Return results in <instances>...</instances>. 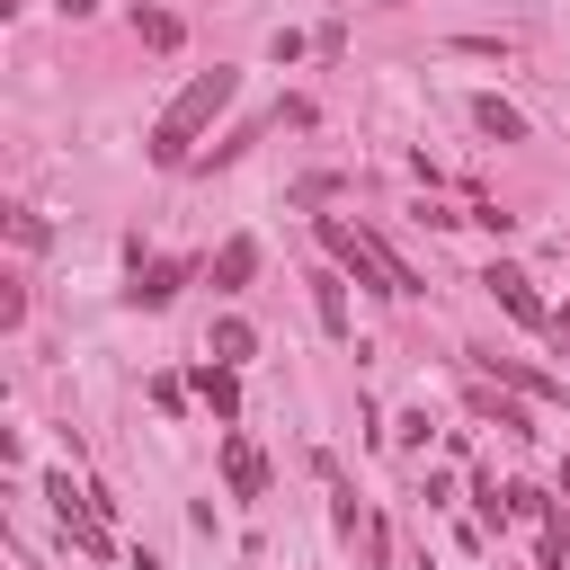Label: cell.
Segmentation results:
<instances>
[{"instance_id":"30bf717a","label":"cell","mask_w":570,"mask_h":570,"mask_svg":"<svg viewBox=\"0 0 570 570\" xmlns=\"http://www.w3.org/2000/svg\"><path fill=\"white\" fill-rule=\"evenodd\" d=\"M472 116H481V134H499V142H525V116H517L508 98H472Z\"/></svg>"},{"instance_id":"8fae6325","label":"cell","mask_w":570,"mask_h":570,"mask_svg":"<svg viewBox=\"0 0 570 570\" xmlns=\"http://www.w3.org/2000/svg\"><path fill=\"white\" fill-rule=\"evenodd\" d=\"M249 347H258V330H249V321H214V356H223V365H240Z\"/></svg>"},{"instance_id":"3957f363","label":"cell","mask_w":570,"mask_h":570,"mask_svg":"<svg viewBox=\"0 0 570 570\" xmlns=\"http://www.w3.org/2000/svg\"><path fill=\"white\" fill-rule=\"evenodd\" d=\"M481 285L499 294V312H508V321H525V330H552V312H543V294L525 285V267H508V258H490V267H481Z\"/></svg>"},{"instance_id":"7c38bea8","label":"cell","mask_w":570,"mask_h":570,"mask_svg":"<svg viewBox=\"0 0 570 570\" xmlns=\"http://www.w3.org/2000/svg\"><path fill=\"white\" fill-rule=\"evenodd\" d=\"M481 419H499V428H508V436H534V419H525V410H517V401H499V392H481Z\"/></svg>"},{"instance_id":"9a60e30c","label":"cell","mask_w":570,"mask_h":570,"mask_svg":"<svg viewBox=\"0 0 570 570\" xmlns=\"http://www.w3.org/2000/svg\"><path fill=\"white\" fill-rule=\"evenodd\" d=\"M552 330H570V312H561V321H552Z\"/></svg>"},{"instance_id":"e0dca14e","label":"cell","mask_w":570,"mask_h":570,"mask_svg":"<svg viewBox=\"0 0 570 570\" xmlns=\"http://www.w3.org/2000/svg\"><path fill=\"white\" fill-rule=\"evenodd\" d=\"M134 9H142V0H134Z\"/></svg>"},{"instance_id":"9c48e42d","label":"cell","mask_w":570,"mask_h":570,"mask_svg":"<svg viewBox=\"0 0 570 570\" xmlns=\"http://www.w3.org/2000/svg\"><path fill=\"white\" fill-rule=\"evenodd\" d=\"M312 312H321V330H330V338H347V285H338L330 267L312 276Z\"/></svg>"},{"instance_id":"ba28073f","label":"cell","mask_w":570,"mask_h":570,"mask_svg":"<svg viewBox=\"0 0 570 570\" xmlns=\"http://www.w3.org/2000/svg\"><path fill=\"white\" fill-rule=\"evenodd\" d=\"M196 392H205V410H214V419H223V428H232V419H240V383H232V365H223V356H214V365H205V374H196Z\"/></svg>"},{"instance_id":"5b68a950","label":"cell","mask_w":570,"mask_h":570,"mask_svg":"<svg viewBox=\"0 0 570 570\" xmlns=\"http://www.w3.org/2000/svg\"><path fill=\"white\" fill-rule=\"evenodd\" d=\"M249 276H258V240L240 232V240H223V249H214V294H240Z\"/></svg>"},{"instance_id":"5bb4252c","label":"cell","mask_w":570,"mask_h":570,"mask_svg":"<svg viewBox=\"0 0 570 570\" xmlns=\"http://www.w3.org/2000/svg\"><path fill=\"white\" fill-rule=\"evenodd\" d=\"M134 27H142V45H178V18H160V9H134Z\"/></svg>"},{"instance_id":"277c9868","label":"cell","mask_w":570,"mask_h":570,"mask_svg":"<svg viewBox=\"0 0 570 570\" xmlns=\"http://www.w3.org/2000/svg\"><path fill=\"white\" fill-rule=\"evenodd\" d=\"M223 481H232V499H258L267 490V463H258L249 436H223Z\"/></svg>"},{"instance_id":"52a82bcc","label":"cell","mask_w":570,"mask_h":570,"mask_svg":"<svg viewBox=\"0 0 570 570\" xmlns=\"http://www.w3.org/2000/svg\"><path fill=\"white\" fill-rule=\"evenodd\" d=\"M472 356H481V347H472ZM481 374H499V383H517V392H534V401H552V392H561V383H552V374H534L525 356H481Z\"/></svg>"},{"instance_id":"6da1fadb","label":"cell","mask_w":570,"mask_h":570,"mask_svg":"<svg viewBox=\"0 0 570 570\" xmlns=\"http://www.w3.org/2000/svg\"><path fill=\"white\" fill-rule=\"evenodd\" d=\"M232 98H240V71H223V62L196 71V80L160 107V125H151V160H160V169H187V160H196V134H205Z\"/></svg>"},{"instance_id":"8992f818","label":"cell","mask_w":570,"mask_h":570,"mask_svg":"<svg viewBox=\"0 0 570 570\" xmlns=\"http://www.w3.org/2000/svg\"><path fill=\"white\" fill-rule=\"evenodd\" d=\"M178 285H187V258H160V267H134V285H125V294H134L142 312H160Z\"/></svg>"},{"instance_id":"4fadbf2b","label":"cell","mask_w":570,"mask_h":570,"mask_svg":"<svg viewBox=\"0 0 570 570\" xmlns=\"http://www.w3.org/2000/svg\"><path fill=\"white\" fill-rule=\"evenodd\" d=\"M543 570H570V517H543Z\"/></svg>"},{"instance_id":"7a4b0ae2","label":"cell","mask_w":570,"mask_h":570,"mask_svg":"<svg viewBox=\"0 0 570 570\" xmlns=\"http://www.w3.org/2000/svg\"><path fill=\"white\" fill-rule=\"evenodd\" d=\"M321 249H330L347 276H365L374 294H428V285H419V276H410V267H401V258H392L374 232H356L347 214H321Z\"/></svg>"},{"instance_id":"2e32d148","label":"cell","mask_w":570,"mask_h":570,"mask_svg":"<svg viewBox=\"0 0 570 570\" xmlns=\"http://www.w3.org/2000/svg\"><path fill=\"white\" fill-rule=\"evenodd\" d=\"M561 490H570V463H561Z\"/></svg>"}]
</instances>
